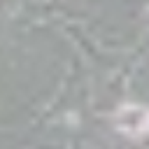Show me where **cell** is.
Here are the masks:
<instances>
[{
  "label": "cell",
  "instance_id": "6da1fadb",
  "mask_svg": "<svg viewBox=\"0 0 149 149\" xmlns=\"http://www.w3.org/2000/svg\"><path fill=\"white\" fill-rule=\"evenodd\" d=\"M114 126L121 135L142 137L149 133V109L142 105H123L114 114Z\"/></svg>",
  "mask_w": 149,
  "mask_h": 149
}]
</instances>
